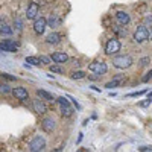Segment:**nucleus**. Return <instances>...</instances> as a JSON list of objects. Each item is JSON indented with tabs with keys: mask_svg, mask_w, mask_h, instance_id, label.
<instances>
[{
	"mask_svg": "<svg viewBox=\"0 0 152 152\" xmlns=\"http://www.w3.org/2000/svg\"><path fill=\"white\" fill-rule=\"evenodd\" d=\"M113 66L116 69H120V70L129 69L132 66V58L128 55H119L116 58H113Z\"/></svg>",
	"mask_w": 152,
	"mask_h": 152,
	"instance_id": "f257e3e1",
	"label": "nucleus"
},
{
	"mask_svg": "<svg viewBox=\"0 0 152 152\" xmlns=\"http://www.w3.org/2000/svg\"><path fill=\"white\" fill-rule=\"evenodd\" d=\"M149 35H151V32L148 31L146 26H138L134 32V41L135 43H145L149 38Z\"/></svg>",
	"mask_w": 152,
	"mask_h": 152,
	"instance_id": "f03ea898",
	"label": "nucleus"
},
{
	"mask_svg": "<svg viewBox=\"0 0 152 152\" xmlns=\"http://www.w3.org/2000/svg\"><path fill=\"white\" fill-rule=\"evenodd\" d=\"M120 47H122L120 41L116 40V38H111V40H108L107 44H105V53L107 55H116L120 50Z\"/></svg>",
	"mask_w": 152,
	"mask_h": 152,
	"instance_id": "7ed1b4c3",
	"label": "nucleus"
},
{
	"mask_svg": "<svg viewBox=\"0 0 152 152\" xmlns=\"http://www.w3.org/2000/svg\"><path fill=\"white\" fill-rule=\"evenodd\" d=\"M44 146H46V140H44V138H43L41 135H35V137L32 138L31 145H29V151L38 152V151H43Z\"/></svg>",
	"mask_w": 152,
	"mask_h": 152,
	"instance_id": "20e7f679",
	"label": "nucleus"
},
{
	"mask_svg": "<svg viewBox=\"0 0 152 152\" xmlns=\"http://www.w3.org/2000/svg\"><path fill=\"white\" fill-rule=\"evenodd\" d=\"M56 102L59 104V107H61V114H62L64 117H70L72 114H73V108L70 107L69 100H67L66 97H58Z\"/></svg>",
	"mask_w": 152,
	"mask_h": 152,
	"instance_id": "39448f33",
	"label": "nucleus"
},
{
	"mask_svg": "<svg viewBox=\"0 0 152 152\" xmlns=\"http://www.w3.org/2000/svg\"><path fill=\"white\" fill-rule=\"evenodd\" d=\"M88 69H90L91 72H94L96 75H104L108 70V67H107V64L104 61H93L91 64L88 66Z\"/></svg>",
	"mask_w": 152,
	"mask_h": 152,
	"instance_id": "423d86ee",
	"label": "nucleus"
},
{
	"mask_svg": "<svg viewBox=\"0 0 152 152\" xmlns=\"http://www.w3.org/2000/svg\"><path fill=\"white\" fill-rule=\"evenodd\" d=\"M46 26H47V20L44 17H37L34 20V31H35V34H38V35L44 34Z\"/></svg>",
	"mask_w": 152,
	"mask_h": 152,
	"instance_id": "0eeeda50",
	"label": "nucleus"
},
{
	"mask_svg": "<svg viewBox=\"0 0 152 152\" xmlns=\"http://www.w3.org/2000/svg\"><path fill=\"white\" fill-rule=\"evenodd\" d=\"M17 49H18V43L12 40H6L3 43H0V50H3V52H15Z\"/></svg>",
	"mask_w": 152,
	"mask_h": 152,
	"instance_id": "6e6552de",
	"label": "nucleus"
},
{
	"mask_svg": "<svg viewBox=\"0 0 152 152\" xmlns=\"http://www.w3.org/2000/svg\"><path fill=\"white\" fill-rule=\"evenodd\" d=\"M12 94H14L18 100H28L29 99V93H28V90L24 87H17V88H14L12 90Z\"/></svg>",
	"mask_w": 152,
	"mask_h": 152,
	"instance_id": "1a4fd4ad",
	"label": "nucleus"
},
{
	"mask_svg": "<svg viewBox=\"0 0 152 152\" xmlns=\"http://www.w3.org/2000/svg\"><path fill=\"white\" fill-rule=\"evenodd\" d=\"M37 15H38V5L35 2H32V3H29V6L26 9V17H28V20H35Z\"/></svg>",
	"mask_w": 152,
	"mask_h": 152,
	"instance_id": "9d476101",
	"label": "nucleus"
},
{
	"mask_svg": "<svg viewBox=\"0 0 152 152\" xmlns=\"http://www.w3.org/2000/svg\"><path fill=\"white\" fill-rule=\"evenodd\" d=\"M50 58H52V61L58 62V64H64V62L69 61V55L66 52H55V53H52Z\"/></svg>",
	"mask_w": 152,
	"mask_h": 152,
	"instance_id": "9b49d317",
	"label": "nucleus"
},
{
	"mask_svg": "<svg viewBox=\"0 0 152 152\" xmlns=\"http://www.w3.org/2000/svg\"><path fill=\"white\" fill-rule=\"evenodd\" d=\"M55 120L53 119H50V117H46V119H43V122H41V126H43V129L46 131V132H52V131H55Z\"/></svg>",
	"mask_w": 152,
	"mask_h": 152,
	"instance_id": "f8f14e48",
	"label": "nucleus"
},
{
	"mask_svg": "<svg viewBox=\"0 0 152 152\" xmlns=\"http://www.w3.org/2000/svg\"><path fill=\"white\" fill-rule=\"evenodd\" d=\"M116 18H117V21L122 24V26H126V24L131 21L129 14H128V12H125V11H119L117 14H116Z\"/></svg>",
	"mask_w": 152,
	"mask_h": 152,
	"instance_id": "ddd939ff",
	"label": "nucleus"
},
{
	"mask_svg": "<svg viewBox=\"0 0 152 152\" xmlns=\"http://www.w3.org/2000/svg\"><path fill=\"white\" fill-rule=\"evenodd\" d=\"M34 110L38 114H44L46 113V105H44V102L41 99H35L34 100Z\"/></svg>",
	"mask_w": 152,
	"mask_h": 152,
	"instance_id": "4468645a",
	"label": "nucleus"
},
{
	"mask_svg": "<svg viewBox=\"0 0 152 152\" xmlns=\"http://www.w3.org/2000/svg\"><path fill=\"white\" fill-rule=\"evenodd\" d=\"M46 41H47L49 44H58V43L61 41V34H58V32H52L50 35H47Z\"/></svg>",
	"mask_w": 152,
	"mask_h": 152,
	"instance_id": "2eb2a0df",
	"label": "nucleus"
},
{
	"mask_svg": "<svg viewBox=\"0 0 152 152\" xmlns=\"http://www.w3.org/2000/svg\"><path fill=\"white\" fill-rule=\"evenodd\" d=\"M122 81H123V75H117L116 78H114L111 82H108L105 87H107V88H114V87H117V85H119Z\"/></svg>",
	"mask_w": 152,
	"mask_h": 152,
	"instance_id": "dca6fc26",
	"label": "nucleus"
},
{
	"mask_svg": "<svg viewBox=\"0 0 152 152\" xmlns=\"http://www.w3.org/2000/svg\"><path fill=\"white\" fill-rule=\"evenodd\" d=\"M37 94L40 96V97H43V99H46V100H53L55 99L53 94H50V93H47L44 90H37Z\"/></svg>",
	"mask_w": 152,
	"mask_h": 152,
	"instance_id": "f3484780",
	"label": "nucleus"
},
{
	"mask_svg": "<svg viewBox=\"0 0 152 152\" xmlns=\"http://www.w3.org/2000/svg\"><path fill=\"white\" fill-rule=\"evenodd\" d=\"M26 62L31 66H41L40 58H37V56H26Z\"/></svg>",
	"mask_w": 152,
	"mask_h": 152,
	"instance_id": "a211bd4d",
	"label": "nucleus"
},
{
	"mask_svg": "<svg viewBox=\"0 0 152 152\" xmlns=\"http://www.w3.org/2000/svg\"><path fill=\"white\" fill-rule=\"evenodd\" d=\"M0 32H2V35H11L12 29L8 26V24H2V26H0Z\"/></svg>",
	"mask_w": 152,
	"mask_h": 152,
	"instance_id": "6ab92c4d",
	"label": "nucleus"
},
{
	"mask_svg": "<svg viewBox=\"0 0 152 152\" xmlns=\"http://www.w3.org/2000/svg\"><path fill=\"white\" fill-rule=\"evenodd\" d=\"M114 32L120 37H126V29L125 28H120V26H114Z\"/></svg>",
	"mask_w": 152,
	"mask_h": 152,
	"instance_id": "aec40b11",
	"label": "nucleus"
},
{
	"mask_svg": "<svg viewBox=\"0 0 152 152\" xmlns=\"http://www.w3.org/2000/svg\"><path fill=\"white\" fill-rule=\"evenodd\" d=\"M0 93H3V94H8V93H12V90L6 85V84H0Z\"/></svg>",
	"mask_w": 152,
	"mask_h": 152,
	"instance_id": "412c9836",
	"label": "nucleus"
},
{
	"mask_svg": "<svg viewBox=\"0 0 152 152\" xmlns=\"http://www.w3.org/2000/svg\"><path fill=\"white\" fill-rule=\"evenodd\" d=\"M72 78L73 79H84L85 78V73L84 72H75V73H72Z\"/></svg>",
	"mask_w": 152,
	"mask_h": 152,
	"instance_id": "4be33fe9",
	"label": "nucleus"
},
{
	"mask_svg": "<svg viewBox=\"0 0 152 152\" xmlns=\"http://www.w3.org/2000/svg\"><path fill=\"white\" fill-rule=\"evenodd\" d=\"M14 26L17 28V31H21V29H23V23H21L20 18H15V20H14Z\"/></svg>",
	"mask_w": 152,
	"mask_h": 152,
	"instance_id": "5701e85b",
	"label": "nucleus"
},
{
	"mask_svg": "<svg viewBox=\"0 0 152 152\" xmlns=\"http://www.w3.org/2000/svg\"><path fill=\"white\" fill-rule=\"evenodd\" d=\"M50 72H53V73H64V70H62L59 66H50Z\"/></svg>",
	"mask_w": 152,
	"mask_h": 152,
	"instance_id": "b1692460",
	"label": "nucleus"
},
{
	"mask_svg": "<svg viewBox=\"0 0 152 152\" xmlns=\"http://www.w3.org/2000/svg\"><path fill=\"white\" fill-rule=\"evenodd\" d=\"M41 61V64H50L52 62V58H49V56H38Z\"/></svg>",
	"mask_w": 152,
	"mask_h": 152,
	"instance_id": "393cba45",
	"label": "nucleus"
},
{
	"mask_svg": "<svg viewBox=\"0 0 152 152\" xmlns=\"http://www.w3.org/2000/svg\"><path fill=\"white\" fill-rule=\"evenodd\" d=\"M0 76H2V78H5V79H9V81H15V79H17V76H11V75H8V73H2Z\"/></svg>",
	"mask_w": 152,
	"mask_h": 152,
	"instance_id": "a878e982",
	"label": "nucleus"
},
{
	"mask_svg": "<svg viewBox=\"0 0 152 152\" xmlns=\"http://www.w3.org/2000/svg\"><path fill=\"white\" fill-rule=\"evenodd\" d=\"M145 93H146V90H140V91H137V93L128 94V97H138V96H142V94H145Z\"/></svg>",
	"mask_w": 152,
	"mask_h": 152,
	"instance_id": "bb28decb",
	"label": "nucleus"
},
{
	"mask_svg": "<svg viewBox=\"0 0 152 152\" xmlns=\"http://www.w3.org/2000/svg\"><path fill=\"white\" fill-rule=\"evenodd\" d=\"M138 151H142V152H148V151H152L151 146H140L138 148Z\"/></svg>",
	"mask_w": 152,
	"mask_h": 152,
	"instance_id": "cd10ccee",
	"label": "nucleus"
},
{
	"mask_svg": "<svg viewBox=\"0 0 152 152\" xmlns=\"http://www.w3.org/2000/svg\"><path fill=\"white\" fill-rule=\"evenodd\" d=\"M148 62H149V56H146V58H143V59L140 61V66L145 67V66H148Z\"/></svg>",
	"mask_w": 152,
	"mask_h": 152,
	"instance_id": "c85d7f7f",
	"label": "nucleus"
},
{
	"mask_svg": "<svg viewBox=\"0 0 152 152\" xmlns=\"http://www.w3.org/2000/svg\"><path fill=\"white\" fill-rule=\"evenodd\" d=\"M151 102H152V99L149 97V99H146V102H142V104H140V107H148Z\"/></svg>",
	"mask_w": 152,
	"mask_h": 152,
	"instance_id": "c756f323",
	"label": "nucleus"
},
{
	"mask_svg": "<svg viewBox=\"0 0 152 152\" xmlns=\"http://www.w3.org/2000/svg\"><path fill=\"white\" fill-rule=\"evenodd\" d=\"M149 79H152V70H151V72H149V73H148V75H146V78H145V79H143V81H145V82H148V81H149Z\"/></svg>",
	"mask_w": 152,
	"mask_h": 152,
	"instance_id": "7c9ffc66",
	"label": "nucleus"
},
{
	"mask_svg": "<svg viewBox=\"0 0 152 152\" xmlns=\"http://www.w3.org/2000/svg\"><path fill=\"white\" fill-rule=\"evenodd\" d=\"M151 38H152V29H151Z\"/></svg>",
	"mask_w": 152,
	"mask_h": 152,
	"instance_id": "2f4dec72",
	"label": "nucleus"
},
{
	"mask_svg": "<svg viewBox=\"0 0 152 152\" xmlns=\"http://www.w3.org/2000/svg\"><path fill=\"white\" fill-rule=\"evenodd\" d=\"M0 26H2V20H0Z\"/></svg>",
	"mask_w": 152,
	"mask_h": 152,
	"instance_id": "473e14b6",
	"label": "nucleus"
}]
</instances>
